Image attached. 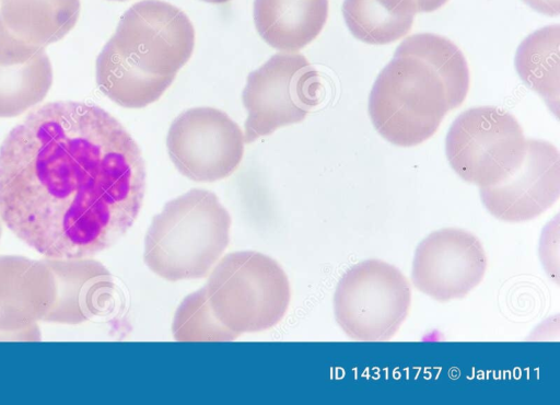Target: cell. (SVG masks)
Returning <instances> with one entry per match:
<instances>
[{
  "mask_svg": "<svg viewBox=\"0 0 560 405\" xmlns=\"http://www.w3.org/2000/svg\"><path fill=\"white\" fill-rule=\"evenodd\" d=\"M113 1H125V0H113Z\"/></svg>",
  "mask_w": 560,
  "mask_h": 405,
  "instance_id": "cell-26",
  "label": "cell"
},
{
  "mask_svg": "<svg viewBox=\"0 0 560 405\" xmlns=\"http://www.w3.org/2000/svg\"><path fill=\"white\" fill-rule=\"evenodd\" d=\"M410 284L395 266L368 259L348 269L334 294L341 329L359 342L390 339L409 314Z\"/></svg>",
  "mask_w": 560,
  "mask_h": 405,
  "instance_id": "cell-5",
  "label": "cell"
},
{
  "mask_svg": "<svg viewBox=\"0 0 560 405\" xmlns=\"http://www.w3.org/2000/svg\"><path fill=\"white\" fill-rule=\"evenodd\" d=\"M172 332L178 342H229L238 336L214 315L205 287L182 301L174 314Z\"/></svg>",
  "mask_w": 560,
  "mask_h": 405,
  "instance_id": "cell-20",
  "label": "cell"
},
{
  "mask_svg": "<svg viewBox=\"0 0 560 405\" xmlns=\"http://www.w3.org/2000/svg\"><path fill=\"white\" fill-rule=\"evenodd\" d=\"M145 190L141 151L105 109L47 103L0 147V217L46 257H91L131 228Z\"/></svg>",
  "mask_w": 560,
  "mask_h": 405,
  "instance_id": "cell-1",
  "label": "cell"
},
{
  "mask_svg": "<svg viewBox=\"0 0 560 405\" xmlns=\"http://www.w3.org/2000/svg\"><path fill=\"white\" fill-rule=\"evenodd\" d=\"M109 40L144 70L176 76L192 54L195 30L175 5L142 0L124 13Z\"/></svg>",
  "mask_w": 560,
  "mask_h": 405,
  "instance_id": "cell-9",
  "label": "cell"
},
{
  "mask_svg": "<svg viewBox=\"0 0 560 405\" xmlns=\"http://www.w3.org/2000/svg\"><path fill=\"white\" fill-rule=\"evenodd\" d=\"M487 269L481 242L472 233L444 228L430 233L416 248L411 278L415 287L446 302L466 297Z\"/></svg>",
  "mask_w": 560,
  "mask_h": 405,
  "instance_id": "cell-10",
  "label": "cell"
},
{
  "mask_svg": "<svg viewBox=\"0 0 560 405\" xmlns=\"http://www.w3.org/2000/svg\"><path fill=\"white\" fill-rule=\"evenodd\" d=\"M468 89L469 69L460 49L441 35L413 34L375 80L369 114L390 143L418 146L435 134L446 113L462 105Z\"/></svg>",
  "mask_w": 560,
  "mask_h": 405,
  "instance_id": "cell-2",
  "label": "cell"
},
{
  "mask_svg": "<svg viewBox=\"0 0 560 405\" xmlns=\"http://www.w3.org/2000/svg\"><path fill=\"white\" fill-rule=\"evenodd\" d=\"M322 81L304 55H273L247 77L242 100L247 111L244 142L302 121L320 101Z\"/></svg>",
  "mask_w": 560,
  "mask_h": 405,
  "instance_id": "cell-7",
  "label": "cell"
},
{
  "mask_svg": "<svg viewBox=\"0 0 560 405\" xmlns=\"http://www.w3.org/2000/svg\"><path fill=\"white\" fill-rule=\"evenodd\" d=\"M175 76H159L140 67L110 40L96 58V83L116 104L141 108L155 101L168 89Z\"/></svg>",
  "mask_w": 560,
  "mask_h": 405,
  "instance_id": "cell-16",
  "label": "cell"
},
{
  "mask_svg": "<svg viewBox=\"0 0 560 405\" xmlns=\"http://www.w3.org/2000/svg\"><path fill=\"white\" fill-rule=\"evenodd\" d=\"M244 135L224 112L194 107L177 116L166 146L176 169L195 182H214L230 176L244 154Z\"/></svg>",
  "mask_w": 560,
  "mask_h": 405,
  "instance_id": "cell-8",
  "label": "cell"
},
{
  "mask_svg": "<svg viewBox=\"0 0 560 405\" xmlns=\"http://www.w3.org/2000/svg\"><path fill=\"white\" fill-rule=\"evenodd\" d=\"M328 16V0H255L260 37L282 51H298L314 40Z\"/></svg>",
  "mask_w": 560,
  "mask_h": 405,
  "instance_id": "cell-14",
  "label": "cell"
},
{
  "mask_svg": "<svg viewBox=\"0 0 560 405\" xmlns=\"http://www.w3.org/2000/svg\"><path fill=\"white\" fill-rule=\"evenodd\" d=\"M208 276L205 288L210 306L218 320L237 335L268 329L288 311V276L278 262L262 253H230Z\"/></svg>",
  "mask_w": 560,
  "mask_h": 405,
  "instance_id": "cell-4",
  "label": "cell"
},
{
  "mask_svg": "<svg viewBox=\"0 0 560 405\" xmlns=\"http://www.w3.org/2000/svg\"><path fill=\"white\" fill-rule=\"evenodd\" d=\"M56 284V299L45 322L80 324L101 314L115 290L109 270L91 257L43 259Z\"/></svg>",
  "mask_w": 560,
  "mask_h": 405,
  "instance_id": "cell-12",
  "label": "cell"
},
{
  "mask_svg": "<svg viewBox=\"0 0 560 405\" xmlns=\"http://www.w3.org/2000/svg\"><path fill=\"white\" fill-rule=\"evenodd\" d=\"M0 340L38 342L40 340V332L36 324L15 332L0 331Z\"/></svg>",
  "mask_w": 560,
  "mask_h": 405,
  "instance_id": "cell-21",
  "label": "cell"
},
{
  "mask_svg": "<svg viewBox=\"0 0 560 405\" xmlns=\"http://www.w3.org/2000/svg\"><path fill=\"white\" fill-rule=\"evenodd\" d=\"M201 1L209 2V3H224L230 0H201Z\"/></svg>",
  "mask_w": 560,
  "mask_h": 405,
  "instance_id": "cell-24",
  "label": "cell"
},
{
  "mask_svg": "<svg viewBox=\"0 0 560 405\" xmlns=\"http://www.w3.org/2000/svg\"><path fill=\"white\" fill-rule=\"evenodd\" d=\"M535 11L549 15L557 16L560 13V0H523Z\"/></svg>",
  "mask_w": 560,
  "mask_h": 405,
  "instance_id": "cell-22",
  "label": "cell"
},
{
  "mask_svg": "<svg viewBox=\"0 0 560 405\" xmlns=\"http://www.w3.org/2000/svg\"><path fill=\"white\" fill-rule=\"evenodd\" d=\"M558 149L540 139H526L518 166L501 183L480 188L483 205L495 218L508 222L532 220L559 198Z\"/></svg>",
  "mask_w": 560,
  "mask_h": 405,
  "instance_id": "cell-11",
  "label": "cell"
},
{
  "mask_svg": "<svg viewBox=\"0 0 560 405\" xmlns=\"http://www.w3.org/2000/svg\"><path fill=\"white\" fill-rule=\"evenodd\" d=\"M419 12L416 0H345L342 14L351 34L372 45L402 38Z\"/></svg>",
  "mask_w": 560,
  "mask_h": 405,
  "instance_id": "cell-17",
  "label": "cell"
},
{
  "mask_svg": "<svg viewBox=\"0 0 560 405\" xmlns=\"http://www.w3.org/2000/svg\"><path fill=\"white\" fill-rule=\"evenodd\" d=\"M231 222L214 193L190 189L153 217L144 240V263L168 281L205 278L229 245Z\"/></svg>",
  "mask_w": 560,
  "mask_h": 405,
  "instance_id": "cell-3",
  "label": "cell"
},
{
  "mask_svg": "<svg viewBox=\"0 0 560 405\" xmlns=\"http://www.w3.org/2000/svg\"><path fill=\"white\" fill-rule=\"evenodd\" d=\"M51 83L52 69L45 49L25 62H0V117L21 115L42 102Z\"/></svg>",
  "mask_w": 560,
  "mask_h": 405,
  "instance_id": "cell-19",
  "label": "cell"
},
{
  "mask_svg": "<svg viewBox=\"0 0 560 405\" xmlns=\"http://www.w3.org/2000/svg\"><path fill=\"white\" fill-rule=\"evenodd\" d=\"M55 299V278L43 259L0 256V331H21L44 321Z\"/></svg>",
  "mask_w": 560,
  "mask_h": 405,
  "instance_id": "cell-13",
  "label": "cell"
},
{
  "mask_svg": "<svg viewBox=\"0 0 560 405\" xmlns=\"http://www.w3.org/2000/svg\"><path fill=\"white\" fill-rule=\"evenodd\" d=\"M80 0H1L0 20L16 39L39 48L60 40L75 25Z\"/></svg>",
  "mask_w": 560,
  "mask_h": 405,
  "instance_id": "cell-15",
  "label": "cell"
},
{
  "mask_svg": "<svg viewBox=\"0 0 560 405\" xmlns=\"http://www.w3.org/2000/svg\"><path fill=\"white\" fill-rule=\"evenodd\" d=\"M560 26L549 25L529 34L515 54V69L558 115Z\"/></svg>",
  "mask_w": 560,
  "mask_h": 405,
  "instance_id": "cell-18",
  "label": "cell"
},
{
  "mask_svg": "<svg viewBox=\"0 0 560 405\" xmlns=\"http://www.w3.org/2000/svg\"><path fill=\"white\" fill-rule=\"evenodd\" d=\"M1 232H2V230H1V224H0V238H1Z\"/></svg>",
  "mask_w": 560,
  "mask_h": 405,
  "instance_id": "cell-25",
  "label": "cell"
},
{
  "mask_svg": "<svg viewBox=\"0 0 560 405\" xmlns=\"http://www.w3.org/2000/svg\"><path fill=\"white\" fill-rule=\"evenodd\" d=\"M526 139L517 119L497 106H477L453 121L445 152L452 169L481 187L505 180L521 163Z\"/></svg>",
  "mask_w": 560,
  "mask_h": 405,
  "instance_id": "cell-6",
  "label": "cell"
},
{
  "mask_svg": "<svg viewBox=\"0 0 560 405\" xmlns=\"http://www.w3.org/2000/svg\"><path fill=\"white\" fill-rule=\"evenodd\" d=\"M419 12H433L444 5L448 0H416Z\"/></svg>",
  "mask_w": 560,
  "mask_h": 405,
  "instance_id": "cell-23",
  "label": "cell"
}]
</instances>
